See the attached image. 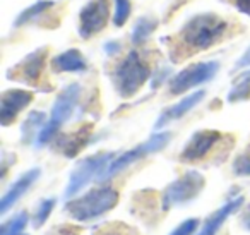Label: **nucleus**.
<instances>
[{
	"label": "nucleus",
	"mask_w": 250,
	"mask_h": 235,
	"mask_svg": "<svg viewBox=\"0 0 250 235\" xmlns=\"http://www.w3.org/2000/svg\"><path fill=\"white\" fill-rule=\"evenodd\" d=\"M118 203V192L111 187H100L86 192L83 197L67 201L65 211L77 221H89L113 210Z\"/></svg>",
	"instance_id": "obj_1"
},
{
	"label": "nucleus",
	"mask_w": 250,
	"mask_h": 235,
	"mask_svg": "<svg viewBox=\"0 0 250 235\" xmlns=\"http://www.w3.org/2000/svg\"><path fill=\"white\" fill-rule=\"evenodd\" d=\"M226 23L216 14H199L192 18L182 29V40L192 50H206L221 40Z\"/></svg>",
	"instance_id": "obj_2"
},
{
	"label": "nucleus",
	"mask_w": 250,
	"mask_h": 235,
	"mask_svg": "<svg viewBox=\"0 0 250 235\" xmlns=\"http://www.w3.org/2000/svg\"><path fill=\"white\" fill-rule=\"evenodd\" d=\"M151 70L137 52H130L113 72V84L122 98H130L141 90L149 77Z\"/></svg>",
	"instance_id": "obj_3"
},
{
	"label": "nucleus",
	"mask_w": 250,
	"mask_h": 235,
	"mask_svg": "<svg viewBox=\"0 0 250 235\" xmlns=\"http://www.w3.org/2000/svg\"><path fill=\"white\" fill-rule=\"evenodd\" d=\"M79 96H81V86L77 83H72L67 88H63V91L57 96L55 103H53L50 120L43 125L38 138H36V144L38 146L46 144V142L57 134V131H59V129L69 120L70 115H72Z\"/></svg>",
	"instance_id": "obj_4"
},
{
	"label": "nucleus",
	"mask_w": 250,
	"mask_h": 235,
	"mask_svg": "<svg viewBox=\"0 0 250 235\" xmlns=\"http://www.w3.org/2000/svg\"><path fill=\"white\" fill-rule=\"evenodd\" d=\"M170 139H171L170 132H160V134L151 136L146 142H141V144L136 146L134 149H129V151L122 153L120 156H117V158L111 160V162L108 163V166L103 170V172H101V175L98 177L96 180H98V182H103V180L111 179V177H115L117 173L124 172L125 168H129L132 163L143 160L144 156L163 149L165 146L170 142Z\"/></svg>",
	"instance_id": "obj_5"
},
{
	"label": "nucleus",
	"mask_w": 250,
	"mask_h": 235,
	"mask_svg": "<svg viewBox=\"0 0 250 235\" xmlns=\"http://www.w3.org/2000/svg\"><path fill=\"white\" fill-rule=\"evenodd\" d=\"M204 177L195 170H188L165 189L163 197H161V210L168 211L173 206H182V204L195 199L204 189Z\"/></svg>",
	"instance_id": "obj_6"
},
{
	"label": "nucleus",
	"mask_w": 250,
	"mask_h": 235,
	"mask_svg": "<svg viewBox=\"0 0 250 235\" xmlns=\"http://www.w3.org/2000/svg\"><path fill=\"white\" fill-rule=\"evenodd\" d=\"M113 153H98V155H93V156H87L84 158L83 162L77 163V166L72 170L70 173V179H69V184H67V189L63 192V196L67 199L74 197L77 192H79L83 187H86L94 177H100L101 172L108 166V163L113 160Z\"/></svg>",
	"instance_id": "obj_7"
},
{
	"label": "nucleus",
	"mask_w": 250,
	"mask_h": 235,
	"mask_svg": "<svg viewBox=\"0 0 250 235\" xmlns=\"http://www.w3.org/2000/svg\"><path fill=\"white\" fill-rule=\"evenodd\" d=\"M219 69V64L214 60L209 62H199L194 66L185 67L184 70L177 74L173 79L170 81V93L171 94H180L185 91L192 90V88L199 86L202 83H208L216 76Z\"/></svg>",
	"instance_id": "obj_8"
},
{
	"label": "nucleus",
	"mask_w": 250,
	"mask_h": 235,
	"mask_svg": "<svg viewBox=\"0 0 250 235\" xmlns=\"http://www.w3.org/2000/svg\"><path fill=\"white\" fill-rule=\"evenodd\" d=\"M108 0H89L79 14V35L89 38L94 33H100L108 23Z\"/></svg>",
	"instance_id": "obj_9"
},
{
	"label": "nucleus",
	"mask_w": 250,
	"mask_h": 235,
	"mask_svg": "<svg viewBox=\"0 0 250 235\" xmlns=\"http://www.w3.org/2000/svg\"><path fill=\"white\" fill-rule=\"evenodd\" d=\"M219 139H221V134L218 131H197L187 141L184 151L180 153V160L185 163L202 160L214 148V144Z\"/></svg>",
	"instance_id": "obj_10"
},
{
	"label": "nucleus",
	"mask_w": 250,
	"mask_h": 235,
	"mask_svg": "<svg viewBox=\"0 0 250 235\" xmlns=\"http://www.w3.org/2000/svg\"><path fill=\"white\" fill-rule=\"evenodd\" d=\"M33 101V93L22 90H9L2 94L0 100V122L2 125H9L14 122L18 114L24 110Z\"/></svg>",
	"instance_id": "obj_11"
},
{
	"label": "nucleus",
	"mask_w": 250,
	"mask_h": 235,
	"mask_svg": "<svg viewBox=\"0 0 250 235\" xmlns=\"http://www.w3.org/2000/svg\"><path fill=\"white\" fill-rule=\"evenodd\" d=\"M40 173H42V172H40V168H31V170H28L26 173H22V175L19 177L14 184H12L11 189L4 194V197L0 199V213H2V214L7 213V211L11 210V208L14 206V204L18 203L22 196H24L26 190H28L29 187H31L33 184L38 180Z\"/></svg>",
	"instance_id": "obj_12"
},
{
	"label": "nucleus",
	"mask_w": 250,
	"mask_h": 235,
	"mask_svg": "<svg viewBox=\"0 0 250 235\" xmlns=\"http://www.w3.org/2000/svg\"><path fill=\"white\" fill-rule=\"evenodd\" d=\"M206 93L202 90L199 91H194L192 94H188V96H185L184 100H180L178 103L171 105V107H168L167 110L163 112V114L158 117L156 124H154V127L156 129H161L165 127L167 124H170V122L173 120H178V118H182L185 114H188V112L192 110L194 107H197L199 103H201L202 100H204Z\"/></svg>",
	"instance_id": "obj_13"
},
{
	"label": "nucleus",
	"mask_w": 250,
	"mask_h": 235,
	"mask_svg": "<svg viewBox=\"0 0 250 235\" xmlns=\"http://www.w3.org/2000/svg\"><path fill=\"white\" fill-rule=\"evenodd\" d=\"M46 59V50H35L33 53H29L21 64H18V67L9 72H14V77H19V81L24 83H36L40 79V74L43 70V64Z\"/></svg>",
	"instance_id": "obj_14"
},
{
	"label": "nucleus",
	"mask_w": 250,
	"mask_h": 235,
	"mask_svg": "<svg viewBox=\"0 0 250 235\" xmlns=\"http://www.w3.org/2000/svg\"><path fill=\"white\" fill-rule=\"evenodd\" d=\"M242 204H243V197H235V199L228 201L225 206H221L218 211H214V213L206 220L204 227H202V230L199 232L197 235H216L219 228H221V225L225 223L226 218L231 213H235V211H238Z\"/></svg>",
	"instance_id": "obj_15"
},
{
	"label": "nucleus",
	"mask_w": 250,
	"mask_h": 235,
	"mask_svg": "<svg viewBox=\"0 0 250 235\" xmlns=\"http://www.w3.org/2000/svg\"><path fill=\"white\" fill-rule=\"evenodd\" d=\"M52 67L55 72H84L87 69V62L79 50L72 48L57 55L52 60Z\"/></svg>",
	"instance_id": "obj_16"
},
{
	"label": "nucleus",
	"mask_w": 250,
	"mask_h": 235,
	"mask_svg": "<svg viewBox=\"0 0 250 235\" xmlns=\"http://www.w3.org/2000/svg\"><path fill=\"white\" fill-rule=\"evenodd\" d=\"M89 132H91V125H84L83 129L72 132V134L62 136V138L59 139V149L63 153V156L74 158V156L81 151V148L86 146Z\"/></svg>",
	"instance_id": "obj_17"
},
{
	"label": "nucleus",
	"mask_w": 250,
	"mask_h": 235,
	"mask_svg": "<svg viewBox=\"0 0 250 235\" xmlns=\"http://www.w3.org/2000/svg\"><path fill=\"white\" fill-rule=\"evenodd\" d=\"M158 23L154 18L151 16H143L141 19H137L136 26L132 28V33H130V38H132L134 45H143V43L147 42V38L151 36V33L156 29Z\"/></svg>",
	"instance_id": "obj_18"
},
{
	"label": "nucleus",
	"mask_w": 250,
	"mask_h": 235,
	"mask_svg": "<svg viewBox=\"0 0 250 235\" xmlns=\"http://www.w3.org/2000/svg\"><path fill=\"white\" fill-rule=\"evenodd\" d=\"M43 125H45V114L43 112H31L21 127L22 142H29L33 136L40 134Z\"/></svg>",
	"instance_id": "obj_19"
},
{
	"label": "nucleus",
	"mask_w": 250,
	"mask_h": 235,
	"mask_svg": "<svg viewBox=\"0 0 250 235\" xmlns=\"http://www.w3.org/2000/svg\"><path fill=\"white\" fill-rule=\"evenodd\" d=\"M52 5H55V2H52V0H40V2L33 4L31 7L24 9V11L19 14V18L16 19V26L28 24V23H31L33 19H36L38 16H42L43 12H45L46 9L52 7Z\"/></svg>",
	"instance_id": "obj_20"
},
{
	"label": "nucleus",
	"mask_w": 250,
	"mask_h": 235,
	"mask_svg": "<svg viewBox=\"0 0 250 235\" xmlns=\"http://www.w3.org/2000/svg\"><path fill=\"white\" fill-rule=\"evenodd\" d=\"M231 168L236 177H250V144L236 156Z\"/></svg>",
	"instance_id": "obj_21"
},
{
	"label": "nucleus",
	"mask_w": 250,
	"mask_h": 235,
	"mask_svg": "<svg viewBox=\"0 0 250 235\" xmlns=\"http://www.w3.org/2000/svg\"><path fill=\"white\" fill-rule=\"evenodd\" d=\"M28 221H29L28 213L16 214L11 221H7V223L2 227V235H19L22 230H24V227L28 225Z\"/></svg>",
	"instance_id": "obj_22"
},
{
	"label": "nucleus",
	"mask_w": 250,
	"mask_h": 235,
	"mask_svg": "<svg viewBox=\"0 0 250 235\" xmlns=\"http://www.w3.org/2000/svg\"><path fill=\"white\" fill-rule=\"evenodd\" d=\"M250 96V77H243L228 94V101L229 103H235V101H242L247 100Z\"/></svg>",
	"instance_id": "obj_23"
},
{
	"label": "nucleus",
	"mask_w": 250,
	"mask_h": 235,
	"mask_svg": "<svg viewBox=\"0 0 250 235\" xmlns=\"http://www.w3.org/2000/svg\"><path fill=\"white\" fill-rule=\"evenodd\" d=\"M130 0H115V14H113V24L124 26V23L130 16Z\"/></svg>",
	"instance_id": "obj_24"
},
{
	"label": "nucleus",
	"mask_w": 250,
	"mask_h": 235,
	"mask_svg": "<svg viewBox=\"0 0 250 235\" xmlns=\"http://www.w3.org/2000/svg\"><path fill=\"white\" fill-rule=\"evenodd\" d=\"M93 235H137V232L132 230L129 225L111 223V225H103L101 228L94 230Z\"/></svg>",
	"instance_id": "obj_25"
},
{
	"label": "nucleus",
	"mask_w": 250,
	"mask_h": 235,
	"mask_svg": "<svg viewBox=\"0 0 250 235\" xmlns=\"http://www.w3.org/2000/svg\"><path fill=\"white\" fill-rule=\"evenodd\" d=\"M53 208H55V199L42 201V204L38 206V211H36V214H35V220H33L35 228H40L46 220H48V216H50V213L53 211Z\"/></svg>",
	"instance_id": "obj_26"
},
{
	"label": "nucleus",
	"mask_w": 250,
	"mask_h": 235,
	"mask_svg": "<svg viewBox=\"0 0 250 235\" xmlns=\"http://www.w3.org/2000/svg\"><path fill=\"white\" fill-rule=\"evenodd\" d=\"M199 227V220L197 218H190V220H185L171 232L170 235H194V232Z\"/></svg>",
	"instance_id": "obj_27"
},
{
	"label": "nucleus",
	"mask_w": 250,
	"mask_h": 235,
	"mask_svg": "<svg viewBox=\"0 0 250 235\" xmlns=\"http://www.w3.org/2000/svg\"><path fill=\"white\" fill-rule=\"evenodd\" d=\"M170 72H171L170 67H167V69H160L156 74H154V76H151V88H153V90L160 88L161 84L165 83V79L170 76Z\"/></svg>",
	"instance_id": "obj_28"
},
{
	"label": "nucleus",
	"mask_w": 250,
	"mask_h": 235,
	"mask_svg": "<svg viewBox=\"0 0 250 235\" xmlns=\"http://www.w3.org/2000/svg\"><path fill=\"white\" fill-rule=\"evenodd\" d=\"M247 67H250V47L245 50V53H243L242 57H240L238 60H236V64H235V72L236 70H242V69H247Z\"/></svg>",
	"instance_id": "obj_29"
},
{
	"label": "nucleus",
	"mask_w": 250,
	"mask_h": 235,
	"mask_svg": "<svg viewBox=\"0 0 250 235\" xmlns=\"http://www.w3.org/2000/svg\"><path fill=\"white\" fill-rule=\"evenodd\" d=\"M240 225H242L243 230L250 232V204L243 210V213L240 214Z\"/></svg>",
	"instance_id": "obj_30"
},
{
	"label": "nucleus",
	"mask_w": 250,
	"mask_h": 235,
	"mask_svg": "<svg viewBox=\"0 0 250 235\" xmlns=\"http://www.w3.org/2000/svg\"><path fill=\"white\" fill-rule=\"evenodd\" d=\"M104 52H106L108 55H113V53L120 52V43H118V42L104 43Z\"/></svg>",
	"instance_id": "obj_31"
},
{
	"label": "nucleus",
	"mask_w": 250,
	"mask_h": 235,
	"mask_svg": "<svg viewBox=\"0 0 250 235\" xmlns=\"http://www.w3.org/2000/svg\"><path fill=\"white\" fill-rule=\"evenodd\" d=\"M238 11H242L243 14L250 16V0H235Z\"/></svg>",
	"instance_id": "obj_32"
},
{
	"label": "nucleus",
	"mask_w": 250,
	"mask_h": 235,
	"mask_svg": "<svg viewBox=\"0 0 250 235\" xmlns=\"http://www.w3.org/2000/svg\"><path fill=\"white\" fill-rule=\"evenodd\" d=\"M19 235H24V234H19Z\"/></svg>",
	"instance_id": "obj_33"
},
{
	"label": "nucleus",
	"mask_w": 250,
	"mask_h": 235,
	"mask_svg": "<svg viewBox=\"0 0 250 235\" xmlns=\"http://www.w3.org/2000/svg\"><path fill=\"white\" fill-rule=\"evenodd\" d=\"M249 77H250V74H249Z\"/></svg>",
	"instance_id": "obj_34"
}]
</instances>
